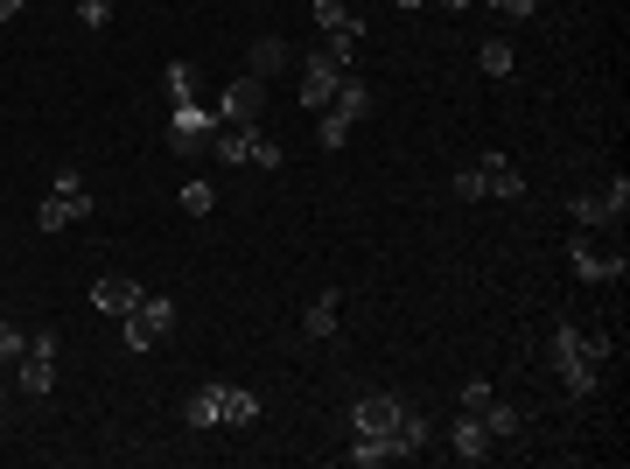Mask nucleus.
Masks as SVG:
<instances>
[{
  "label": "nucleus",
  "mask_w": 630,
  "mask_h": 469,
  "mask_svg": "<svg viewBox=\"0 0 630 469\" xmlns=\"http://www.w3.org/2000/svg\"><path fill=\"white\" fill-rule=\"evenodd\" d=\"M449 456H456V462H490V456H497V442L484 434L476 413H462V421L449 428Z\"/></svg>",
  "instance_id": "nucleus-9"
},
{
  "label": "nucleus",
  "mask_w": 630,
  "mask_h": 469,
  "mask_svg": "<svg viewBox=\"0 0 630 469\" xmlns=\"http://www.w3.org/2000/svg\"><path fill=\"white\" fill-rule=\"evenodd\" d=\"M22 350H28V329H14L8 315H0V364H22Z\"/></svg>",
  "instance_id": "nucleus-24"
},
{
  "label": "nucleus",
  "mask_w": 630,
  "mask_h": 469,
  "mask_svg": "<svg viewBox=\"0 0 630 469\" xmlns=\"http://www.w3.org/2000/svg\"><path fill=\"white\" fill-rule=\"evenodd\" d=\"M490 399H497V385H490V378H470V385H462V413H484Z\"/></svg>",
  "instance_id": "nucleus-26"
},
{
  "label": "nucleus",
  "mask_w": 630,
  "mask_h": 469,
  "mask_svg": "<svg viewBox=\"0 0 630 469\" xmlns=\"http://www.w3.org/2000/svg\"><path fill=\"white\" fill-rule=\"evenodd\" d=\"M441 8H476V0H441Z\"/></svg>",
  "instance_id": "nucleus-33"
},
{
  "label": "nucleus",
  "mask_w": 630,
  "mask_h": 469,
  "mask_svg": "<svg viewBox=\"0 0 630 469\" xmlns=\"http://www.w3.org/2000/svg\"><path fill=\"white\" fill-rule=\"evenodd\" d=\"M28 8V0H0V22H14V14H22Z\"/></svg>",
  "instance_id": "nucleus-31"
},
{
  "label": "nucleus",
  "mask_w": 630,
  "mask_h": 469,
  "mask_svg": "<svg viewBox=\"0 0 630 469\" xmlns=\"http://www.w3.org/2000/svg\"><path fill=\"white\" fill-rule=\"evenodd\" d=\"M476 421H484V434H490V442H511V434H519V407H505V399H490V407L476 413Z\"/></svg>",
  "instance_id": "nucleus-19"
},
{
  "label": "nucleus",
  "mask_w": 630,
  "mask_h": 469,
  "mask_svg": "<svg viewBox=\"0 0 630 469\" xmlns=\"http://www.w3.org/2000/svg\"><path fill=\"white\" fill-rule=\"evenodd\" d=\"M603 196H609V211L623 217V211H630V176H617V182H603Z\"/></svg>",
  "instance_id": "nucleus-30"
},
{
  "label": "nucleus",
  "mask_w": 630,
  "mask_h": 469,
  "mask_svg": "<svg viewBox=\"0 0 630 469\" xmlns=\"http://www.w3.org/2000/svg\"><path fill=\"white\" fill-rule=\"evenodd\" d=\"M210 155L225 169H280V141H267L259 127H218L210 133Z\"/></svg>",
  "instance_id": "nucleus-2"
},
{
  "label": "nucleus",
  "mask_w": 630,
  "mask_h": 469,
  "mask_svg": "<svg viewBox=\"0 0 630 469\" xmlns=\"http://www.w3.org/2000/svg\"><path fill=\"white\" fill-rule=\"evenodd\" d=\"M0 421H8V393H0Z\"/></svg>",
  "instance_id": "nucleus-34"
},
{
  "label": "nucleus",
  "mask_w": 630,
  "mask_h": 469,
  "mask_svg": "<svg viewBox=\"0 0 630 469\" xmlns=\"http://www.w3.org/2000/svg\"><path fill=\"white\" fill-rule=\"evenodd\" d=\"M210 399H218V428H253L259 421V393H245V385H210Z\"/></svg>",
  "instance_id": "nucleus-10"
},
{
  "label": "nucleus",
  "mask_w": 630,
  "mask_h": 469,
  "mask_svg": "<svg viewBox=\"0 0 630 469\" xmlns=\"http://www.w3.org/2000/svg\"><path fill=\"white\" fill-rule=\"evenodd\" d=\"M196 98V71L190 63H169V106H190Z\"/></svg>",
  "instance_id": "nucleus-23"
},
{
  "label": "nucleus",
  "mask_w": 630,
  "mask_h": 469,
  "mask_svg": "<svg viewBox=\"0 0 630 469\" xmlns=\"http://www.w3.org/2000/svg\"><path fill=\"white\" fill-rule=\"evenodd\" d=\"M449 190H456V204H484V176H476V161L449 176Z\"/></svg>",
  "instance_id": "nucleus-22"
},
{
  "label": "nucleus",
  "mask_w": 630,
  "mask_h": 469,
  "mask_svg": "<svg viewBox=\"0 0 630 469\" xmlns=\"http://www.w3.org/2000/svg\"><path fill=\"white\" fill-rule=\"evenodd\" d=\"M568 266H574L582 280H623V266H630V260H623V245H603L595 231H574Z\"/></svg>",
  "instance_id": "nucleus-5"
},
{
  "label": "nucleus",
  "mask_w": 630,
  "mask_h": 469,
  "mask_svg": "<svg viewBox=\"0 0 630 469\" xmlns=\"http://www.w3.org/2000/svg\"><path fill=\"white\" fill-rule=\"evenodd\" d=\"M392 8H427V0H392Z\"/></svg>",
  "instance_id": "nucleus-32"
},
{
  "label": "nucleus",
  "mask_w": 630,
  "mask_h": 469,
  "mask_svg": "<svg viewBox=\"0 0 630 469\" xmlns=\"http://www.w3.org/2000/svg\"><path fill=\"white\" fill-rule=\"evenodd\" d=\"M175 329V301L169 294H141L134 309L120 315V337H126V350H155L161 337Z\"/></svg>",
  "instance_id": "nucleus-4"
},
{
  "label": "nucleus",
  "mask_w": 630,
  "mask_h": 469,
  "mask_svg": "<svg viewBox=\"0 0 630 469\" xmlns=\"http://www.w3.org/2000/svg\"><path fill=\"white\" fill-rule=\"evenodd\" d=\"M182 421H190V428H218V399H210V385L182 399Z\"/></svg>",
  "instance_id": "nucleus-21"
},
{
  "label": "nucleus",
  "mask_w": 630,
  "mask_h": 469,
  "mask_svg": "<svg viewBox=\"0 0 630 469\" xmlns=\"http://www.w3.org/2000/svg\"><path fill=\"white\" fill-rule=\"evenodd\" d=\"M337 309H343L337 288H329V294H315V301H308V315H302V329H308V337H337Z\"/></svg>",
  "instance_id": "nucleus-17"
},
{
  "label": "nucleus",
  "mask_w": 630,
  "mask_h": 469,
  "mask_svg": "<svg viewBox=\"0 0 630 469\" xmlns=\"http://www.w3.org/2000/svg\"><path fill=\"white\" fill-rule=\"evenodd\" d=\"M343 141H351V120H337V112H323V147H329V155H337Z\"/></svg>",
  "instance_id": "nucleus-28"
},
{
  "label": "nucleus",
  "mask_w": 630,
  "mask_h": 469,
  "mask_svg": "<svg viewBox=\"0 0 630 469\" xmlns=\"http://www.w3.org/2000/svg\"><path fill=\"white\" fill-rule=\"evenodd\" d=\"M329 112H337V120H351V127H358L364 112H372V85H364L358 71H343V77H337V98H329Z\"/></svg>",
  "instance_id": "nucleus-13"
},
{
  "label": "nucleus",
  "mask_w": 630,
  "mask_h": 469,
  "mask_svg": "<svg viewBox=\"0 0 630 469\" xmlns=\"http://www.w3.org/2000/svg\"><path fill=\"white\" fill-rule=\"evenodd\" d=\"M77 22H85V28H106V22H112V0H77Z\"/></svg>",
  "instance_id": "nucleus-27"
},
{
  "label": "nucleus",
  "mask_w": 630,
  "mask_h": 469,
  "mask_svg": "<svg viewBox=\"0 0 630 469\" xmlns=\"http://www.w3.org/2000/svg\"><path fill=\"white\" fill-rule=\"evenodd\" d=\"M546 358H554V372H560V385H568V399H589L595 378H603V364H609V337H589V329H554Z\"/></svg>",
  "instance_id": "nucleus-1"
},
{
  "label": "nucleus",
  "mask_w": 630,
  "mask_h": 469,
  "mask_svg": "<svg viewBox=\"0 0 630 469\" xmlns=\"http://www.w3.org/2000/svg\"><path fill=\"white\" fill-rule=\"evenodd\" d=\"M259 106H267V77H231L225 98H218V127H253L259 120Z\"/></svg>",
  "instance_id": "nucleus-7"
},
{
  "label": "nucleus",
  "mask_w": 630,
  "mask_h": 469,
  "mask_svg": "<svg viewBox=\"0 0 630 469\" xmlns=\"http://www.w3.org/2000/svg\"><path fill=\"white\" fill-rule=\"evenodd\" d=\"M288 63H302V57H294V49L280 43V36H259V43H253V57H245V71H253V77H267V85H274V77L288 71Z\"/></svg>",
  "instance_id": "nucleus-14"
},
{
  "label": "nucleus",
  "mask_w": 630,
  "mask_h": 469,
  "mask_svg": "<svg viewBox=\"0 0 630 469\" xmlns=\"http://www.w3.org/2000/svg\"><path fill=\"white\" fill-rule=\"evenodd\" d=\"M210 133H218V112H210L204 98H190V106L169 112V147H175V155H204Z\"/></svg>",
  "instance_id": "nucleus-6"
},
{
  "label": "nucleus",
  "mask_w": 630,
  "mask_h": 469,
  "mask_svg": "<svg viewBox=\"0 0 630 469\" xmlns=\"http://www.w3.org/2000/svg\"><path fill=\"white\" fill-rule=\"evenodd\" d=\"M85 217H92V190H85V176H77V169H57V190L43 196L36 225H43V231H71V225H85Z\"/></svg>",
  "instance_id": "nucleus-3"
},
{
  "label": "nucleus",
  "mask_w": 630,
  "mask_h": 469,
  "mask_svg": "<svg viewBox=\"0 0 630 469\" xmlns=\"http://www.w3.org/2000/svg\"><path fill=\"white\" fill-rule=\"evenodd\" d=\"M484 8H497V14H505V22H525V14H533L540 0H484Z\"/></svg>",
  "instance_id": "nucleus-29"
},
{
  "label": "nucleus",
  "mask_w": 630,
  "mask_h": 469,
  "mask_svg": "<svg viewBox=\"0 0 630 469\" xmlns=\"http://www.w3.org/2000/svg\"><path fill=\"white\" fill-rule=\"evenodd\" d=\"M358 469H378V462H400V448L386 442V434H351V448H343Z\"/></svg>",
  "instance_id": "nucleus-16"
},
{
  "label": "nucleus",
  "mask_w": 630,
  "mask_h": 469,
  "mask_svg": "<svg viewBox=\"0 0 630 469\" xmlns=\"http://www.w3.org/2000/svg\"><path fill=\"white\" fill-rule=\"evenodd\" d=\"M476 176H484V196H497V204H519V196H525V176L511 169L505 155H484V161H476Z\"/></svg>",
  "instance_id": "nucleus-11"
},
{
  "label": "nucleus",
  "mask_w": 630,
  "mask_h": 469,
  "mask_svg": "<svg viewBox=\"0 0 630 469\" xmlns=\"http://www.w3.org/2000/svg\"><path fill=\"white\" fill-rule=\"evenodd\" d=\"M210 204H218L210 182H182V211H190V217H210Z\"/></svg>",
  "instance_id": "nucleus-25"
},
{
  "label": "nucleus",
  "mask_w": 630,
  "mask_h": 469,
  "mask_svg": "<svg viewBox=\"0 0 630 469\" xmlns=\"http://www.w3.org/2000/svg\"><path fill=\"white\" fill-rule=\"evenodd\" d=\"M57 385V329H28L22 350V393H49Z\"/></svg>",
  "instance_id": "nucleus-8"
},
{
  "label": "nucleus",
  "mask_w": 630,
  "mask_h": 469,
  "mask_svg": "<svg viewBox=\"0 0 630 469\" xmlns=\"http://www.w3.org/2000/svg\"><path fill=\"white\" fill-rule=\"evenodd\" d=\"M476 63H484V77H511L519 71V49H511L505 36H490L484 49H476Z\"/></svg>",
  "instance_id": "nucleus-18"
},
{
  "label": "nucleus",
  "mask_w": 630,
  "mask_h": 469,
  "mask_svg": "<svg viewBox=\"0 0 630 469\" xmlns=\"http://www.w3.org/2000/svg\"><path fill=\"white\" fill-rule=\"evenodd\" d=\"M315 28H323V36H343V43H364V22L343 0H315Z\"/></svg>",
  "instance_id": "nucleus-15"
},
{
  "label": "nucleus",
  "mask_w": 630,
  "mask_h": 469,
  "mask_svg": "<svg viewBox=\"0 0 630 469\" xmlns=\"http://www.w3.org/2000/svg\"><path fill=\"white\" fill-rule=\"evenodd\" d=\"M141 294H147V288H141V280H126V274H106V280H92V309H98V315H126V309H134Z\"/></svg>",
  "instance_id": "nucleus-12"
},
{
  "label": "nucleus",
  "mask_w": 630,
  "mask_h": 469,
  "mask_svg": "<svg viewBox=\"0 0 630 469\" xmlns=\"http://www.w3.org/2000/svg\"><path fill=\"white\" fill-rule=\"evenodd\" d=\"M609 217H617V211H609V196H603V190H589V196H574V225H582V231H603V225H609Z\"/></svg>",
  "instance_id": "nucleus-20"
}]
</instances>
